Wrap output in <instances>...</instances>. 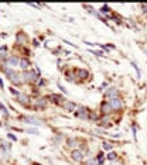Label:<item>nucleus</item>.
I'll use <instances>...</instances> for the list:
<instances>
[{
  "mask_svg": "<svg viewBox=\"0 0 147 165\" xmlns=\"http://www.w3.org/2000/svg\"><path fill=\"white\" fill-rule=\"evenodd\" d=\"M117 95H119V89H116V88H110V89H107V90L105 92V96L109 98V99L117 98Z\"/></svg>",
  "mask_w": 147,
  "mask_h": 165,
  "instance_id": "obj_7",
  "label": "nucleus"
},
{
  "mask_svg": "<svg viewBox=\"0 0 147 165\" xmlns=\"http://www.w3.org/2000/svg\"><path fill=\"white\" fill-rule=\"evenodd\" d=\"M89 119H90V120H95V121H96V120H99L98 114H96L95 112H90V113H89Z\"/></svg>",
  "mask_w": 147,
  "mask_h": 165,
  "instance_id": "obj_18",
  "label": "nucleus"
},
{
  "mask_svg": "<svg viewBox=\"0 0 147 165\" xmlns=\"http://www.w3.org/2000/svg\"><path fill=\"white\" fill-rule=\"evenodd\" d=\"M109 103H110V106H112V110H116V112H119L120 109H122L123 103L122 100L119 99V98H113V99L109 100Z\"/></svg>",
  "mask_w": 147,
  "mask_h": 165,
  "instance_id": "obj_3",
  "label": "nucleus"
},
{
  "mask_svg": "<svg viewBox=\"0 0 147 165\" xmlns=\"http://www.w3.org/2000/svg\"><path fill=\"white\" fill-rule=\"evenodd\" d=\"M0 86H1V88H3V82H1V79H0Z\"/></svg>",
  "mask_w": 147,
  "mask_h": 165,
  "instance_id": "obj_25",
  "label": "nucleus"
},
{
  "mask_svg": "<svg viewBox=\"0 0 147 165\" xmlns=\"http://www.w3.org/2000/svg\"><path fill=\"white\" fill-rule=\"evenodd\" d=\"M71 158H72V161H75V162H81L82 158H83V152H82L81 150H72L71 151Z\"/></svg>",
  "mask_w": 147,
  "mask_h": 165,
  "instance_id": "obj_4",
  "label": "nucleus"
},
{
  "mask_svg": "<svg viewBox=\"0 0 147 165\" xmlns=\"http://www.w3.org/2000/svg\"><path fill=\"white\" fill-rule=\"evenodd\" d=\"M34 165H38V164H34Z\"/></svg>",
  "mask_w": 147,
  "mask_h": 165,
  "instance_id": "obj_26",
  "label": "nucleus"
},
{
  "mask_svg": "<svg viewBox=\"0 0 147 165\" xmlns=\"http://www.w3.org/2000/svg\"><path fill=\"white\" fill-rule=\"evenodd\" d=\"M112 148H113V145H112L110 142H103V150H105V151H110Z\"/></svg>",
  "mask_w": 147,
  "mask_h": 165,
  "instance_id": "obj_17",
  "label": "nucleus"
},
{
  "mask_svg": "<svg viewBox=\"0 0 147 165\" xmlns=\"http://www.w3.org/2000/svg\"><path fill=\"white\" fill-rule=\"evenodd\" d=\"M18 65L21 66L24 71H27V69H28V66H30V61H28L27 58H23V59H20V64H18Z\"/></svg>",
  "mask_w": 147,
  "mask_h": 165,
  "instance_id": "obj_10",
  "label": "nucleus"
},
{
  "mask_svg": "<svg viewBox=\"0 0 147 165\" xmlns=\"http://www.w3.org/2000/svg\"><path fill=\"white\" fill-rule=\"evenodd\" d=\"M131 66H133V68H134V69H136V72H137V75H139V76H140V71H139V66L136 65V64H134V62H131Z\"/></svg>",
  "mask_w": 147,
  "mask_h": 165,
  "instance_id": "obj_21",
  "label": "nucleus"
},
{
  "mask_svg": "<svg viewBox=\"0 0 147 165\" xmlns=\"http://www.w3.org/2000/svg\"><path fill=\"white\" fill-rule=\"evenodd\" d=\"M8 137H10L11 140H17V138H16V137H14V135H13V134H8Z\"/></svg>",
  "mask_w": 147,
  "mask_h": 165,
  "instance_id": "obj_22",
  "label": "nucleus"
},
{
  "mask_svg": "<svg viewBox=\"0 0 147 165\" xmlns=\"http://www.w3.org/2000/svg\"><path fill=\"white\" fill-rule=\"evenodd\" d=\"M113 110H112V106H110V103L107 102V100H105V102H102V105H100V113L102 114H110Z\"/></svg>",
  "mask_w": 147,
  "mask_h": 165,
  "instance_id": "obj_5",
  "label": "nucleus"
},
{
  "mask_svg": "<svg viewBox=\"0 0 147 165\" xmlns=\"http://www.w3.org/2000/svg\"><path fill=\"white\" fill-rule=\"evenodd\" d=\"M6 62L11 66H17V64H20V59L17 57H10L8 59H6Z\"/></svg>",
  "mask_w": 147,
  "mask_h": 165,
  "instance_id": "obj_9",
  "label": "nucleus"
},
{
  "mask_svg": "<svg viewBox=\"0 0 147 165\" xmlns=\"http://www.w3.org/2000/svg\"><path fill=\"white\" fill-rule=\"evenodd\" d=\"M74 72L76 75V78H79V79H86V78L89 76V72H88L86 69H83V68H78V69H75Z\"/></svg>",
  "mask_w": 147,
  "mask_h": 165,
  "instance_id": "obj_6",
  "label": "nucleus"
},
{
  "mask_svg": "<svg viewBox=\"0 0 147 165\" xmlns=\"http://www.w3.org/2000/svg\"><path fill=\"white\" fill-rule=\"evenodd\" d=\"M17 99H18V102H20V103L25 105V103H27V100H28V96H27V95H24V93H18V95H17Z\"/></svg>",
  "mask_w": 147,
  "mask_h": 165,
  "instance_id": "obj_11",
  "label": "nucleus"
},
{
  "mask_svg": "<svg viewBox=\"0 0 147 165\" xmlns=\"http://www.w3.org/2000/svg\"><path fill=\"white\" fill-rule=\"evenodd\" d=\"M100 11H102V13H109V11H110V8L107 7V6H103V7H102V10H100Z\"/></svg>",
  "mask_w": 147,
  "mask_h": 165,
  "instance_id": "obj_20",
  "label": "nucleus"
},
{
  "mask_svg": "<svg viewBox=\"0 0 147 165\" xmlns=\"http://www.w3.org/2000/svg\"><path fill=\"white\" fill-rule=\"evenodd\" d=\"M85 165H99V164H98V159L96 158H89V159L85 161Z\"/></svg>",
  "mask_w": 147,
  "mask_h": 165,
  "instance_id": "obj_14",
  "label": "nucleus"
},
{
  "mask_svg": "<svg viewBox=\"0 0 147 165\" xmlns=\"http://www.w3.org/2000/svg\"><path fill=\"white\" fill-rule=\"evenodd\" d=\"M24 40H25V37H24V35H23V34H20V35L17 37V41H18V42H23V41H24Z\"/></svg>",
  "mask_w": 147,
  "mask_h": 165,
  "instance_id": "obj_19",
  "label": "nucleus"
},
{
  "mask_svg": "<svg viewBox=\"0 0 147 165\" xmlns=\"http://www.w3.org/2000/svg\"><path fill=\"white\" fill-rule=\"evenodd\" d=\"M23 78H24V82H37L38 81V76H37V74L35 72H33V71H24V74H23Z\"/></svg>",
  "mask_w": 147,
  "mask_h": 165,
  "instance_id": "obj_1",
  "label": "nucleus"
},
{
  "mask_svg": "<svg viewBox=\"0 0 147 165\" xmlns=\"http://www.w3.org/2000/svg\"><path fill=\"white\" fill-rule=\"evenodd\" d=\"M116 158H117V154H116V152H109L106 155V159H109V161H116Z\"/></svg>",
  "mask_w": 147,
  "mask_h": 165,
  "instance_id": "obj_15",
  "label": "nucleus"
},
{
  "mask_svg": "<svg viewBox=\"0 0 147 165\" xmlns=\"http://www.w3.org/2000/svg\"><path fill=\"white\" fill-rule=\"evenodd\" d=\"M27 131H28V133H33V134H37V131H35V130H27Z\"/></svg>",
  "mask_w": 147,
  "mask_h": 165,
  "instance_id": "obj_23",
  "label": "nucleus"
},
{
  "mask_svg": "<svg viewBox=\"0 0 147 165\" xmlns=\"http://www.w3.org/2000/svg\"><path fill=\"white\" fill-rule=\"evenodd\" d=\"M62 107L65 109V110H68V112H74L75 107H76V105H75L74 102H65V103L62 105Z\"/></svg>",
  "mask_w": 147,
  "mask_h": 165,
  "instance_id": "obj_8",
  "label": "nucleus"
},
{
  "mask_svg": "<svg viewBox=\"0 0 147 165\" xmlns=\"http://www.w3.org/2000/svg\"><path fill=\"white\" fill-rule=\"evenodd\" d=\"M66 144L71 147V148H74L75 150V147L78 145V140L76 138H68V141H66Z\"/></svg>",
  "mask_w": 147,
  "mask_h": 165,
  "instance_id": "obj_13",
  "label": "nucleus"
},
{
  "mask_svg": "<svg viewBox=\"0 0 147 165\" xmlns=\"http://www.w3.org/2000/svg\"><path fill=\"white\" fill-rule=\"evenodd\" d=\"M98 126H99V127H103V128H106V127H109V126H110V120H109V119H102V120L98 123Z\"/></svg>",
  "mask_w": 147,
  "mask_h": 165,
  "instance_id": "obj_12",
  "label": "nucleus"
},
{
  "mask_svg": "<svg viewBox=\"0 0 147 165\" xmlns=\"http://www.w3.org/2000/svg\"><path fill=\"white\" fill-rule=\"evenodd\" d=\"M89 113L90 112L86 107L81 106V107H78V110L75 112V116L79 117V119H82V120H88V119H89Z\"/></svg>",
  "mask_w": 147,
  "mask_h": 165,
  "instance_id": "obj_2",
  "label": "nucleus"
},
{
  "mask_svg": "<svg viewBox=\"0 0 147 165\" xmlns=\"http://www.w3.org/2000/svg\"><path fill=\"white\" fill-rule=\"evenodd\" d=\"M113 165H123L122 162H113Z\"/></svg>",
  "mask_w": 147,
  "mask_h": 165,
  "instance_id": "obj_24",
  "label": "nucleus"
},
{
  "mask_svg": "<svg viewBox=\"0 0 147 165\" xmlns=\"http://www.w3.org/2000/svg\"><path fill=\"white\" fill-rule=\"evenodd\" d=\"M37 106H40V107H45V106H47L45 99H38V100H37Z\"/></svg>",
  "mask_w": 147,
  "mask_h": 165,
  "instance_id": "obj_16",
  "label": "nucleus"
}]
</instances>
